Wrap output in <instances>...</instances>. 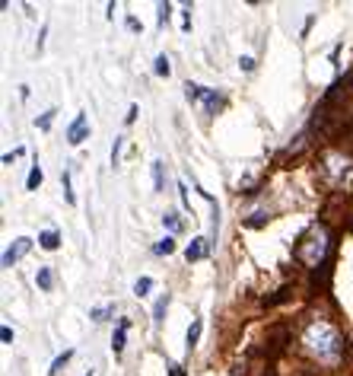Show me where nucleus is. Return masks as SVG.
Segmentation results:
<instances>
[{
	"label": "nucleus",
	"mask_w": 353,
	"mask_h": 376,
	"mask_svg": "<svg viewBox=\"0 0 353 376\" xmlns=\"http://www.w3.org/2000/svg\"><path fill=\"white\" fill-rule=\"evenodd\" d=\"M150 290H153V278H137L134 293H137V297H150Z\"/></svg>",
	"instance_id": "obj_17"
},
{
	"label": "nucleus",
	"mask_w": 353,
	"mask_h": 376,
	"mask_svg": "<svg viewBox=\"0 0 353 376\" xmlns=\"http://www.w3.org/2000/svg\"><path fill=\"white\" fill-rule=\"evenodd\" d=\"M185 96H188L191 102H198V99H204V86H198V83H188V86H185Z\"/></svg>",
	"instance_id": "obj_19"
},
{
	"label": "nucleus",
	"mask_w": 353,
	"mask_h": 376,
	"mask_svg": "<svg viewBox=\"0 0 353 376\" xmlns=\"http://www.w3.org/2000/svg\"><path fill=\"white\" fill-rule=\"evenodd\" d=\"M239 67L242 71H255V58H248V54L246 58H239Z\"/></svg>",
	"instance_id": "obj_23"
},
{
	"label": "nucleus",
	"mask_w": 353,
	"mask_h": 376,
	"mask_svg": "<svg viewBox=\"0 0 353 376\" xmlns=\"http://www.w3.org/2000/svg\"><path fill=\"white\" fill-rule=\"evenodd\" d=\"M86 376H96V373H93V370H90V373H86Z\"/></svg>",
	"instance_id": "obj_27"
},
{
	"label": "nucleus",
	"mask_w": 353,
	"mask_h": 376,
	"mask_svg": "<svg viewBox=\"0 0 353 376\" xmlns=\"http://www.w3.org/2000/svg\"><path fill=\"white\" fill-rule=\"evenodd\" d=\"M162 176H166V163L153 160V186H156V191H162Z\"/></svg>",
	"instance_id": "obj_14"
},
{
	"label": "nucleus",
	"mask_w": 353,
	"mask_h": 376,
	"mask_svg": "<svg viewBox=\"0 0 353 376\" xmlns=\"http://www.w3.org/2000/svg\"><path fill=\"white\" fill-rule=\"evenodd\" d=\"M36 284L42 287V290H51V287H54V271H51V268H38Z\"/></svg>",
	"instance_id": "obj_13"
},
{
	"label": "nucleus",
	"mask_w": 353,
	"mask_h": 376,
	"mask_svg": "<svg viewBox=\"0 0 353 376\" xmlns=\"http://www.w3.org/2000/svg\"><path fill=\"white\" fill-rule=\"evenodd\" d=\"M201 329H204V322H201V319H194L191 329H188V338H185V347H188V351H191V347H198V341H201Z\"/></svg>",
	"instance_id": "obj_10"
},
{
	"label": "nucleus",
	"mask_w": 353,
	"mask_h": 376,
	"mask_svg": "<svg viewBox=\"0 0 353 376\" xmlns=\"http://www.w3.org/2000/svg\"><path fill=\"white\" fill-rule=\"evenodd\" d=\"M121 143H125V138H115L112 143V166H118V160H121Z\"/></svg>",
	"instance_id": "obj_22"
},
{
	"label": "nucleus",
	"mask_w": 353,
	"mask_h": 376,
	"mask_svg": "<svg viewBox=\"0 0 353 376\" xmlns=\"http://www.w3.org/2000/svg\"><path fill=\"white\" fill-rule=\"evenodd\" d=\"M108 316H115V306H96V310H90V319H96V322H105Z\"/></svg>",
	"instance_id": "obj_18"
},
{
	"label": "nucleus",
	"mask_w": 353,
	"mask_h": 376,
	"mask_svg": "<svg viewBox=\"0 0 353 376\" xmlns=\"http://www.w3.org/2000/svg\"><path fill=\"white\" fill-rule=\"evenodd\" d=\"M300 255H302L305 265H318V262H322V255H325V233H318L315 239H312V245H302Z\"/></svg>",
	"instance_id": "obj_4"
},
{
	"label": "nucleus",
	"mask_w": 353,
	"mask_h": 376,
	"mask_svg": "<svg viewBox=\"0 0 353 376\" xmlns=\"http://www.w3.org/2000/svg\"><path fill=\"white\" fill-rule=\"evenodd\" d=\"M0 338H4V345H10V341H13V329H10V325H4V329H0Z\"/></svg>",
	"instance_id": "obj_25"
},
{
	"label": "nucleus",
	"mask_w": 353,
	"mask_h": 376,
	"mask_svg": "<svg viewBox=\"0 0 353 376\" xmlns=\"http://www.w3.org/2000/svg\"><path fill=\"white\" fill-rule=\"evenodd\" d=\"M86 134H90V115L80 112L77 118H73V125L67 128V141H70L73 147H80V143L86 141Z\"/></svg>",
	"instance_id": "obj_3"
},
{
	"label": "nucleus",
	"mask_w": 353,
	"mask_h": 376,
	"mask_svg": "<svg viewBox=\"0 0 353 376\" xmlns=\"http://www.w3.org/2000/svg\"><path fill=\"white\" fill-rule=\"evenodd\" d=\"M162 227L169 230V236H172V233H179V230H181L179 214H175V210H166V214H162Z\"/></svg>",
	"instance_id": "obj_11"
},
{
	"label": "nucleus",
	"mask_w": 353,
	"mask_h": 376,
	"mask_svg": "<svg viewBox=\"0 0 353 376\" xmlns=\"http://www.w3.org/2000/svg\"><path fill=\"white\" fill-rule=\"evenodd\" d=\"M169 10H172V6H169V4H159V26H166V19H169Z\"/></svg>",
	"instance_id": "obj_24"
},
{
	"label": "nucleus",
	"mask_w": 353,
	"mask_h": 376,
	"mask_svg": "<svg viewBox=\"0 0 353 376\" xmlns=\"http://www.w3.org/2000/svg\"><path fill=\"white\" fill-rule=\"evenodd\" d=\"M29 249H32V239H29V236H19V239H13V245L4 252V268H13V265H16L19 258H23Z\"/></svg>",
	"instance_id": "obj_2"
},
{
	"label": "nucleus",
	"mask_w": 353,
	"mask_h": 376,
	"mask_svg": "<svg viewBox=\"0 0 353 376\" xmlns=\"http://www.w3.org/2000/svg\"><path fill=\"white\" fill-rule=\"evenodd\" d=\"M70 357H73V351H64V354H60V357H54V364H51V376L58 373L60 367H64V364H67V360H70Z\"/></svg>",
	"instance_id": "obj_20"
},
{
	"label": "nucleus",
	"mask_w": 353,
	"mask_h": 376,
	"mask_svg": "<svg viewBox=\"0 0 353 376\" xmlns=\"http://www.w3.org/2000/svg\"><path fill=\"white\" fill-rule=\"evenodd\" d=\"M207 249H210V243L204 236H198V239H191V245L185 249V258H188V262H198V258L207 255Z\"/></svg>",
	"instance_id": "obj_5"
},
{
	"label": "nucleus",
	"mask_w": 353,
	"mask_h": 376,
	"mask_svg": "<svg viewBox=\"0 0 353 376\" xmlns=\"http://www.w3.org/2000/svg\"><path fill=\"white\" fill-rule=\"evenodd\" d=\"M169 373H172V376H185V370H181L179 364H172V367H169Z\"/></svg>",
	"instance_id": "obj_26"
},
{
	"label": "nucleus",
	"mask_w": 353,
	"mask_h": 376,
	"mask_svg": "<svg viewBox=\"0 0 353 376\" xmlns=\"http://www.w3.org/2000/svg\"><path fill=\"white\" fill-rule=\"evenodd\" d=\"M127 325H131V322H127V319H121L118 332H115V338H112V351H115V354H121V351H125V335H127Z\"/></svg>",
	"instance_id": "obj_9"
},
{
	"label": "nucleus",
	"mask_w": 353,
	"mask_h": 376,
	"mask_svg": "<svg viewBox=\"0 0 353 376\" xmlns=\"http://www.w3.org/2000/svg\"><path fill=\"white\" fill-rule=\"evenodd\" d=\"M54 115H58V112H54V108H48V112H45V115H42V118H38V121H36V125H38V128H42V131H48V128H51V121H54Z\"/></svg>",
	"instance_id": "obj_21"
},
{
	"label": "nucleus",
	"mask_w": 353,
	"mask_h": 376,
	"mask_svg": "<svg viewBox=\"0 0 353 376\" xmlns=\"http://www.w3.org/2000/svg\"><path fill=\"white\" fill-rule=\"evenodd\" d=\"M153 252H156V255H172V252H175V236H162L159 243L153 245Z\"/></svg>",
	"instance_id": "obj_12"
},
{
	"label": "nucleus",
	"mask_w": 353,
	"mask_h": 376,
	"mask_svg": "<svg viewBox=\"0 0 353 376\" xmlns=\"http://www.w3.org/2000/svg\"><path fill=\"white\" fill-rule=\"evenodd\" d=\"M38 245H42V249H48V252H54L60 245V233H58V230H45V233L38 236Z\"/></svg>",
	"instance_id": "obj_6"
},
{
	"label": "nucleus",
	"mask_w": 353,
	"mask_h": 376,
	"mask_svg": "<svg viewBox=\"0 0 353 376\" xmlns=\"http://www.w3.org/2000/svg\"><path fill=\"white\" fill-rule=\"evenodd\" d=\"M223 106V96L216 90H204V108H207L210 115H216V108Z\"/></svg>",
	"instance_id": "obj_7"
},
{
	"label": "nucleus",
	"mask_w": 353,
	"mask_h": 376,
	"mask_svg": "<svg viewBox=\"0 0 353 376\" xmlns=\"http://www.w3.org/2000/svg\"><path fill=\"white\" fill-rule=\"evenodd\" d=\"M305 347H309V354H315L318 360H334L337 354H341V335L331 329L328 322H312L309 329L302 335Z\"/></svg>",
	"instance_id": "obj_1"
},
{
	"label": "nucleus",
	"mask_w": 353,
	"mask_h": 376,
	"mask_svg": "<svg viewBox=\"0 0 353 376\" xmlns=\"http://www.w3.org/2000/svg\"><path fill=\"white\" fill-rule=\"evenodd\" d=\"M166 310H169V293H162V297L156 300V306H153V325H162V319H166Z\"/></svg>",
	"instance_id": "obj_8"
},
{
	"label": "nucleus",
	"mask_w": 353,
	"mask_h": 376,
	"mask_svg": "<svg viewBox=\"0 0 353 376\" xmlns=\"http://www.w3.org/2000/svg\"><path fill=\"white\" fill-rule=\"evenodd\" d=\"M153 73H156V77H169V73H172V67H169V58H166V54H159V58H156Z\"/></svg>",
	"instance_id": "obj_15"
},
{
	"label": "nucleus",
	"mask_w": 353,
	"mask_h": 376,
	"mask_svg": "<svg viewBox=\"0 0 353 376\" xmlns=\"http://www.w3.org/2000/svg\"><path fill=\"white\" fill-rule=\"evenodd\" d=\"M42 179H45V176H42V166H32L29 179H26V188H29V191H36L38 186H42Z\"/></svg>",
	"instance_id": "obj_16"
}]
</instances>
